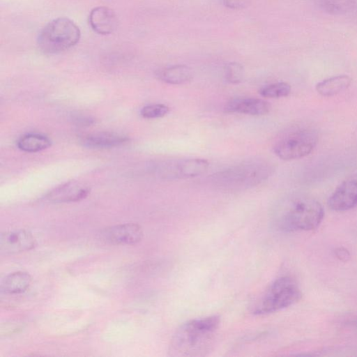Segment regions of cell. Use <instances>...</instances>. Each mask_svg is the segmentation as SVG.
<instances>
[{
  "instance_id": "cell-3",
  "label": "cell",
  "mask_w": 357,
  "mask_h": 357,
  "mask_svg": "<svg viewBox=\"0 0 357 357\" xmlns=\"http://www.w3.org/2000/svg\"><path fill=\"white\" fill-rule=\"evenodd\" d=\"M271 172V165L266 160H249L218 172L213 176L212 181L223 190H242L263 182Z\"/></svg>"
},
{
  "instance_id": "cell-23",
  "label": "cell",
  "mask_w": 357,
  "mask_h": 357,
  "mask_svg": "<svg viewBox=\"0 0 357 357\" xmlns=\"http://www.w3.org/2000/svg\"><path fill=\"white\" fill-rule=\"evenodd\" d=\"M224 5L231 9L241 10L250 4V0H223Z\"/></svg>"
},
{
  "instance_id": "cell-12",
  "label": "cell",
  "mask_w": 357,
  "mask_h": 357,
  "mask_svg": "<svg viewBox=\"0 0 357 357\" xmlns=\"http://www.w3.org/2000/svg\"><path fill=\"white\" fill-rule=\"evenodd\" d=\"M91 28L100 35H108L117 28L118 20L114 11L105 6L93 8L89 15Z\"/></svg>"
},
{
  "instance_id": "cell-14",
  "label": "cell",
  "mask_w": 357,
  "mask_h": 357,
  "mask_svg": "<svg viewBox=\"0 0 357 357\" xmlns=\"http://www.w3.org/2000/svg\"><path fill=\"white\" fill-rule=\"evenodd\" d=\"M157 77L167 84H183L192 78V69L184 64H176L162 68L156 72Z\"/></svg>"
},
{
  "instance_id": "cell-11",
  "label": "cell",
  "mask_w": 357,
  "mask_h": 357,
  "mask_svg": "<svg viewBox=\"0 0 357 357\" xmlns=\"http://www.w3.org/2000/svg\"><path fill=\"white\" fill-rule=\"evenodd\" d=\"M209 166L202 158L182 159L169 164L167 173L169 176L178 178H193L204 174Z\"/></svg>"
},
{
  "instance_id": "cell-17",
  "label": "cell",
  "mask_w": 357,
  "mask_h": 357,
  "mask_svg": "<svg viewBox=\"0 0 357 357\" xmlns=\"http://www.w3.org/2000/svg\"><path fill=\"white\" fill-rule=\"evenodd\" d=\"M31 282V278L28 273L22 271L12 273L3 279L1 289L5 294H20L27 289Z\"/></svg>"
},
{
  "instance_id": "cell-21",
  "label": "cell",
  "mask_w": 357,
  "mask_h": 357,
  "mask_svg": "<svg viewBox=\"0 0 357 357\" xmlns=\"http://www.w3.org/2000/svg\"><path fill=\"white\" fill-rule=\"evenodd\" d=\"M224 75L227 82L234 84H238L244 78L245 70L240 63L230 62L224 67Z\"/></svg>"
},
{
  "instance_id": "cell-4",
  "label": "cell",
  "mask_w": 357,
  "mask_h": 357,
  "mask_svg": "<svg viewBox=\"0 0 357 357\" xmlns=\"http://www.w3.org/2000/svg\"><path fill=\"white\" fill-rule=\"evenodd\" d=\"M80 37V30L73 20L67 17H58L48 22L40 30L37 38V45L44 54H59L75 46Z\"/></svg>"
},
{
  "instance_id": "cell-6",
  "label": "cell",
  "mask_w": 357,
  "mask_h": 357,
  "mask_svg": "<svg viewBox=\"0 0 357 357\" xmlns=\"http://www.w3.org/2000/svg\"><path fill=\"white\" fill-rule=\"evenodd\" d=\"M317 131L310 126H295L285 131L273 145L275 154L281 160H292L308 155L316 147Z\"/></svg>"
},
{
  "instance_id": "cell-20",
  "label": "cell",
  "mask_w": 357,
  "mask_h": 357,
  "mask_svg": "<svg viewBox=\"0 0 357 357\" xmlns=\"http://www.w3.org/2000/svg\"><path fill=\"white\" fill-rule=\"evenodd\" d=\"M291 90V86L288 83L278 82L261 87L259 93L264 98H279L289 96Z\"/></svg>"
},
{
  "instance_id": "cell-1",
  "label": "cell",
  "mask_w": 357,
  "mask_h": 357,
  "mask_svg": "<svg viewBox=\"0 0 357 357\" xmlns=\"http://www.w3.org/2000/svg\"><path fill=\"white\" fill-rule=\"evenodd\" d=\"M324 217V210L317 200L301 195L282 199L271 213L273 226L285 232L314 230L319 227Z\"/></svg>"
},
{
  "instance_id": "cell-15",
  "label": "cell",
  "mask_w": 357,
  "mask_h": 357,
  "mask_svg": "<svg viewBox=\"0 0 357 357\" xmlns=\"http://www.w3.org/2000/svg\"><path fill=\"white\" fill-rule=\"evenodd\" d=\"M351 78L347 75H338L328 77L318 82L316 91L324 97H331L347 89L351 84Z\"/></svg>"
},
{
  "instance_id": "cell-13",
  "label": "cell",
  "mask_w": 357,
  "mask_h": 357,
  "mask_svg": "<svg viewBox=\"0 0 357 357\" xmlns=\"http://www.w3.org/2000/svg\"><path fill=\"white\" fill-rule=\"evenodd\" d=\"M89 193V189L77 182H68L62 185L47 195V199L52 202H72L84 199Z\"/></svg>"
},
{
  "instance_id": "cell-2",
  "label": "cell",
  "mask_w": 357,
  "mask_h": 357,
  "mask_svg": "<svg viewBox=\"0 0 357 357\" xmlns=\"http://www.w3.org/2000/svg\"><path fill=\"white\" fill-rule=\"evenodd\" d=\"M220 325L218 316L190 320L175 331L171 339V356H202L208 352Z\"/></svg>"
},
{
  "instance_id": "cell-24",
  "label": "cell",
  "mask_w": 357,
  "mask_h": 357,
  "mask_svg": "<svg viewBox=\"0 0 357 357\" xmlns=\"http://www.w3.org/2000/svg\"><path fill=\"white\" fill-rule=\"evenodd\" d=\"M334 254L336 258L343 262L348 261L351 258L349 251L344 247L336 248L334 250Z\"/></svg>"
},
{
  "instance_id": "cell-19",
  "label": "cell",
  "mask_w": 357,
  "mask_h": 357,
  "mask_svg": "<svg viewBox=\"0 0 357 357\" xmlns=\"http://www.w3.org/2000/svg\"><path fill=\"white\" fill-rule=\"evenodd\" d=\"M318 5L328 14L342 15L353 11L356 2L355 0H318Z\"/></svg>"
},
{
  "instance_id": "cell-7",
  "label": "cell",
  "mask_w": 357,
  "mask_h": 357,
  "mask_svg": "<svg viewBox=\"0 0 357 357\" xmlns=\"http://www.w3.org/2000/svg\"><path fill=\"white\" fill-rule=\"evenodd\" d=\"M143 231L135 223H126L105 228L98 234V239L110 245H134L141 241Z\"/></svg>"
},
{
  "instance_id": "cell-8",
  "label": "cell",
  "mask_w": 357,
  "mask_h": 357,
  "mask_svg": "<svg viewBox=\"0 0 357 357\" xmlns=\"http://www.w3.org/2000/svg\"><path fill=\"white\" fill-rule=\"evenodd\" d=\"M330 208L335 211H346L357 206V173L344 180L328 200Z\"/></svg>"
},
{
  "instance_id": "cell-18",
  "label": "cell",
  "mask_w": 357,
  "mask_h": 357,
  "mask_svg": "<svg viewBox=\"0 0 357 357\" xmlns=\"http://www.w3.org/2000/svg\"><path fill=\"white\" fill-rule=\"evenodd\" d=\"M51 145L50 139L40 134H26L17 142L19 149L29 153H35L47 149Z\"/></svg>"
},
{
  "instance_id": "cell-5",
  "label": "cell",
  "mask_w": 357,
  "mask_h": 357,
  "mask_svg": "<svg viewBox=\"0 0 357 357\" xmlns=\"http://www.w3.org/2000/svg\"><path fill=\"white\" fill-rule=\"evenodd\" d=\"M302 296L296 281L289 276L275 280L255 303L252 312L266 314L288 307L298 302Z\"/></svg>"
},
{
  "instance_id": "cell-22",
  "label": "cell",
  "mask_w": 357,
  "mask_h": 357,
  "mask_svg": "<svg viewBox=\"0 0 357 357\" xmlns=\"http://www.w3.org/2000/svg\"><path fill=\"white\" fill-rule=\"evenodd\" d=\"M169 112V108L164 104H152L142 107L140 114L145 119H158L165 116Z\"/></svg>"
},
{
  "instance_id": "cell-10",
  "label": "cell",
  "mask_w": 357,
  "mask_h": 357,
  "mask_svg": "<svg viewBox=\"0 0 357 357\" xmlns=\"http://www.w3.org/2000/svg\"><path fill=\"white\" fill-rule=\"evenodd\" d=\"M271 110L268 102L256 98H236L229 100L224 107L226 113H238L252 116L266 114Z\"/></svg>"
},
{
  "instance_id": "cell-9",
  "label": "cell",
  "mask_w": 357,
  "mask_h": 357,
  "mask_svg": "<svg viewBox=\"0 0 357 357\" xmlns=\"http://www.w3.org/2000/svg\"><path fill=\"white\" fill-rule=\"evenodd\" d=\"M35 245L34 237L25 230L5 231L0 236V252L2 255H13L29 250Z\"/></svg>"
},
{
  "instance_id": "cell-16",
  "label": "cell",
  "mask_w": 357,
  "mask_h": 357,
  "mask_svg": "<svg viewBox=\"0 0 357 357\" xmlns=\"http://www.w3.org/2000/svg\"><path fill=\"white\" fill-rule=\"evenodd\" d=\"M128 140L126 136L115 132H98L85 137L82 143L91 148H109L121 145Z\"/></svg>"
}]
</instances>
